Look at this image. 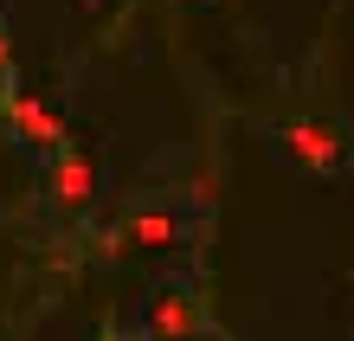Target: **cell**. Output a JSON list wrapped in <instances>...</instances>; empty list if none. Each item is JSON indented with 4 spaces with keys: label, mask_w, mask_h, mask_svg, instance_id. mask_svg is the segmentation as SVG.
<instances>
[{
    "label": "cell",
    "mask_w": 354,
    "mask_h": 341,
    "mask_svg": "<svg viewBox=\"0 0 354 341\" xmlns=\"http://www.w3.org/2000/svg\"><path fill=\"white\" fill-rule=\"evenodd\" d=\"M283 148L297 161H309V167H335L342 161V129H335V122H290Z\"/></svg>",
    "instance_id": "6da1fadb"
},
{
    "label": "cell",
    "mask_w": 354,
    "mask_h": 341,
    "mask_svg": "<svg viewBox=\"0 0 354 341\" xmlns=\"http://www.w3.org/2000/svg\"><path fill=\"white\" fill-rule=\"evenodd\" d=\"M194 329H200V315H194V303H187L180 290L155 303V335H161V341H168V335H194Z\"/></svg>",
    "instance_id": "5b68a950"
},
{
    "label": "cell",
    "mask_w": 354,
    "mask_h": 341,
    "mask_svg": "<svg viewBox=\"0 0 354 341\" xmlns=\"http://www.w3.org/2000/svg\"><path fill=\"white\" fill-rule=\"evenodd\" d=\"M52 194H58V206H91L97 200V167H91V155L65 148L58 167H52Z\"/></svg>",
    "instance_id": "7a4b0ae2"
},
{
    "label": "cell",
    "mask_w": 354,
    "mask_h": 341,
    "mask_svg": "<svg viewBox=\"0 0 354 341\" xmlns=\"http://www.w3.org/2000/svg\"><path fill=\"white\" fill-rule=\"evenodd\" d=\"M7 58H13V52H7V39H0V71H7Z\"/></svg>",
    "instance_id": "8992f818"
},
{
    "label": "cell",
    "mask_w": 354,
    "mask_h": 341,
    "mask_svg": "<svg viewBox=\"0 0 354 341\" xmlns=\"http://www.w3.org/2000/svg\"><path fill=\"white\" fill-rule=\"evenodd\" d=\"M7 122H13L26 142H39V148H52L58 136H65V129H58V116H52L39 97H26V91H13V97H7Z\"/></svg>",
    "instance_id": "3957f363"
},
{
    "label": "cell",
    "mask_w": 354,
    "mask_h": 341,
    "mask_svg": "<svg viewBox=\"0 0 354 341\" xmlns=\"http://www.w3.org/2000/svg\"><path fill=\"white\" fill-rule=\"evenodd\" d=\"M116 239L122 245H180V219L174 212H136V219H122Z\"/></svg>",
    "instance_id": "277c9868"
}]
</instances>
